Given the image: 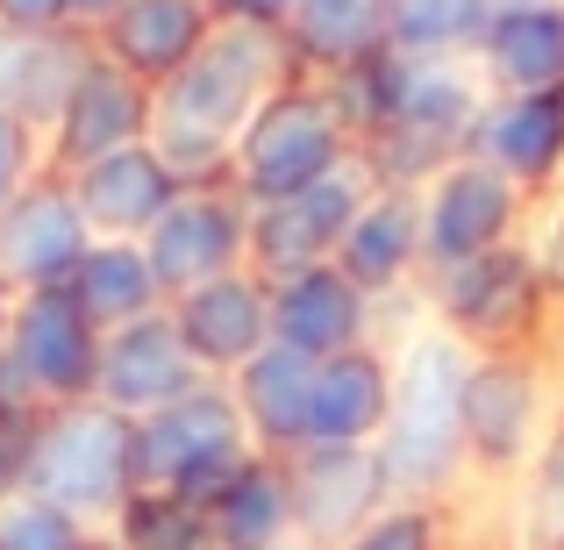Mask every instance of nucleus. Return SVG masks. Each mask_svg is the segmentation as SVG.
<instances>
[{
  "mask_svg": "<svg viewBox=\"0 0 564 550\" xmlns=\"http://www.w3.org/2000/svg\"><path fill=\"white\" fill-rule=\"evenodd\" d=\"M180 193H186L180 172L158 158L151 137L115 151V158H100V165H86V172H72V201L94 222V236H151L158 215H165Z\"/></svg>",
  "mask_w": 564,
  "mask_h": 550,
  "instance_id": "a211bd4d",
  "label": "nucleus"
},
{
  "mask_svg": "<svg viewBox=\"0 0 564 550\" xmlns=\"http://www.w3.org/2000/svg\"><path fill=\"white\" fill-rule=\"evenodd\" d=\"M86 65H94V29H0V108L51 129Z\"/></svg>",
  "mask_w": 564,
  "mask_h": 550,
  "instance_id": "aec40b11",
  "label": "nucleus"
},
{
  "mask_svg": "<svg viewBox=\"0 0 564 550\" xmlns=\"http://www.w3.org/2000/svg\"><path fill=\"white\" fill-rule=\"evenodd\" d=\"M200 379H207V371L186 351L172 308H158V315H143V322L108 330V344H100V386H94V400H108V408H122L129 422H143V414H158V408H172L180 393H193Z\"/></svg>",
  "mask_w": 564,
  "mask_h": 550,
  "instance_id": "2eb2a0df",
  "label": "nucleus"
},
{
  "mask_svg": "<svg viewBox=\"0 0 564 550\" xmlns=\"http://www.w3.org/2000/svg\"><path fill=\"white\" fill-rule=\"evenodd\" d=\"M172 322H180L186 351L200 358L207 379H236V371L272 344V279L236 265V272L180 293V301H172Z\"/></svg>",
  "mask_w": 564,
  "mask_h": 550,
  "instance_id": "dca6fc26",
  "label": "nucleus"
},
{
  "mask_svg": "<svg viewBox=\"0 0 564 550\" xmlns=\"http://www.w3.org/2000/svg\"><path fill=\"white\" fill-rule=\"evenodd\" d=\"M236 408H243V429L258 451L272 457H293L307 443V393H315V358L286 344H264L258 358L236 371Z\"/></svg>",
  "mask_w": 564,
  "mask_h": 550,
  "instance_id": "393cba45",
  "label": "nucleus"
},
{
  "mask_svg": "<svg viewBox=\"0 0 564 550\" xmlns=\"http://www.w3.org/2000/svg\"><path fill=\"white\" fill-rule=\"evenodd\" d=\"M494 8H543V0H494Z\"/></svg>",
  "mask_w": 564,
  "mask_h": 550,
  "instance_id": "ea45409f",
  "label": "nucleus"
},
{
  "mask_svg": "<svg viewBox=\"0 0 564 550\" xmlns=\"http://www.w3.org/2000/svg\"><path fill=\"white\" fill-rule=\"evenodd\" d=\"M286 486H293V537L307 550H344L393 500L372 443H301L286 457Z\"/></svg>",
  "mask_w": 564,
  "mask_h": 550,
  "instance_id": "9b49d317",
  "label": "nucleus"
},
{
  "mask_svg": "<svg viewBox=\"0 0 564 550\" xmlns=\"http://www.w3.org/2000/svg\"><path fill=\"white\" fill-rule=\"evenodd\" d=\"M350 158H358V129H350L336 86L329 79H286L258 115H250L243 137H236L229 186L243 193L250 207L286 201V193L329 180L336 165H350Z\"/></svg>",
  "mask_w": 564,
  "mask_h": 550,
  "instance_id": "20e7f679",
  "label": "nucleus"
},
{
  "mask_svg": "<svg viewBox=\"0 0 564 550\" xmlns=\"http://www.w3.org/2000/svg\"><path fill=\"white\" fill-rule=\"evenodd\" d=\"M293 72V51L279 29H243L215 22V36L158 86V122L151 143L180 186H229L236 172V137L250 129V115L279 94Z\"/></svg>",
  "mask_w": 564,
  "mask_h": 550,
  "instance_id": "f257e3e1",
  "label": "nucleus"
},
{
  "mask_svg": "<svg viewBox=\"0 0 564 550\" xmlns=\"http://www.w3.org/2000/svg\"><path fill=\"white\" fill-rule=\"evenodd\" d=\"M344 550H443V515L436 500H386Z\"/></svg>",
  "mask_w": 564,
  "mask_h": 550,
  "instance_id": "2f4dec72",
  "label": "nucleus"
},
{
  "mask_svg": "<svg viewBox=\"0 0 564 550\" xmlns=\"http://www.w3.org/2000/svg\"><path fill=\"white\" fill-rule=\"evenodd\" d=\"M151 122H158V86H143L137 72H122L115 57L94 51V65L72 79L57 122L43 129V165H51L57 180H72V172L129 151V143H143Z\"/></svg>",
  "mask_w": 564,
  "mask_h": 550,
  "instance_id": "9d476101",
  "label": "nucleus"
},
{
  "mask_svg": "<svg viewBox=\"0 0 564 550\" xmlns=\"http://www.w3.org/2000/svg\"><path fill=\"white\" fill-rule=\"evenodd\" d=\"M215 550H286L293 543V486L286 457L250 451V465L215 494Z\"/></svg>",
  "mask_w": 564,
  "mask_h": 550,
  "instance_id": "cd10ccee",
  "label": "nucleus"
},
{
  "mask_svg": "<svg viewBox=\"0 0 564 550\" xmlns=\"http://www.w3.org/2000/svg\"><path fill=\"white\" fill-rule=\"evenodd\" d=\"M108 537L122 550H215V515L172 486H137L108 522Z\"/></svg>",
  "mask_w": 564,
  "mask_h": 550,
  "instance_id": "c756f323",
  "label": "nucleus"
},
{
  "mask_svg": "<svg viewBox=\"0 0 564 550\" xmlns=\"http://www.w3.org/2000/svg\"><path fill=\"white\" fill-rule=\"evenodd\" d=\"M529 258H536V272H543V293L564 301V207H551L543 236H529Z\"/></svg>",
  "mask_w": 564,
  "mask_h": 550,
  "instance_id": "f704fd0d",
  "label": "nucleus"
},
{
  "mask_svg": "<svg viewBox=\"0 0 564 550\" xmlns=\"http://www.w3.org/2000/svg\"><path fill=\"white\" fill-rule=\"evenodd\" d=\"M100 344H108V330L72 301V287H29L22 301H14L8 351H0V358L22 371V386L43 408H65V400H94Z\"/></svg>",
  "mask_w": 564,
  "mask_h": 550,
  "instance_id": "6e6552de",
  "label": "nucleus"
},
{
  "mask_svg": "<svg viewBox=\"0 0 564 550\" xmlns=\"http://www.w3.org/2000/svg\"><path fill=\"white\" fill-rule=\"evenodd\" d=\"M0 29H79L72 0H0Z\"/></svg>",
  "mask_w": 564,
  "mask_h": 550,
  "instance_id": "72a5a7b5",
  "label": "nucleus"
},
{
  "mask_svg": "<svg viewBox=\"0 0 564 550\" xmlns=\"http://www.w3.org/2000/svg\"><path fill=\"white\" fill-rule=\"evenodd\" d=\"M379 8H386V0H379Z\"/></svg>",
  "mask_w": 564,
  "mask_h": 550,
  "instance_id": "a19ab883",
  "label": "nucleus"
},
{
  "mask_svg": "<svg viewBox=\"0 0 564 550\" xmlns=\"http://www.w3.org/2000/svg\"><path fill=\"white\" fill-rule=\"evenodd\" d=\"M22 486L57 500L65 515H79L86 529H108L122 515V500L137 494V422L108 400L43 408Z\"/></svg>",
  "mask_w": 564,
  "mask_h": 550,
  "instance_id": "7ed1b4c3",
  "label": "nucleus"
},
{
  "mask_svg": "<svg viewBox=\"0 0 564 550\" xmlns=\"http://www.w3.org/2000/svg\"><path fill=\"white\" fill-rule=\"evenodd\" d=\"M86 550H122V543H115V537H108V529H100V537H86Z\"/></svg>",
  "mask_w": 564,
  "mask_h": 550,
  "instance_id": "58836bf2",
  "label": "nucleus"
},
{
  "mask_svg": "<svg viewBox=\"0 0 564 550\" xmlns=\"http://www.w3.org/2000/svg\"><path fill=\"white\" fill-rule=\"evenodd\" d=\"M250 429L236 408L229 379H200L193 393H180L172 408L137 422V486H172V494L215 508V494L250 465Z\"/></svg>",
  "mask_w": 564,
  "mask_h": 550,
  "instance_id": "39448f33",
  "label": "nucleus"
},
{
  "mask_svg": "<svg viewBox=\"0 0 564 550\" xmlns=\"http://www.w3.org/2000/svg\"><path fill=\"white\" fill-rule=\"evenodd\" d=\"M72 8H79V29H100L115 8H122V0H72Z\"/></svg>",
  "mask_w": 564,
  "mask_h": 550,
  "instance_id": "4c0bfd02",
  "label": "nucleus"
},
{
  "mask_svg": "<svg viewBox=\"0 0 564 550\" xmlns=\"http://www.w3.org/2000/svg\"><path fill=\"white\" fill-rule=\"evenodd\" d=\"M471 65L494 94H557L564 86V0L543 8H494Z\"/></svg>",
  "mask_w": 564,
  "mask_h": 550,
  "instance_id": "b1692460",
  "label": "nucleus"
},
{
  "mask_svg": "<svg viewBox=\"0 0 564 550\" xmlns=\"http://www.w3.org/2000/svg\"><path fill=\"white\" fill-rule=\"evenodd\" d=\"M43 172H51L43 165V129L0 108V207H8L29 180H43Z\"/></svg>",
  "mask_w": 564,
  "mask_h": 550,
  "instance_id": "473e14b6",
  "label": "nucleus"
},
{
  "mask_svg": "<svg viewBox=\"0 0 564 550\" xmlns=\"http://www.w3.org/2000/svg\"><path fill=\"white\" fill-rule=\"evenodd\" d=\"M494 0H386V43L400 57H471Z\"/></svg>",
  "mask_w": 564,
  "mask_h": 550,
  "instance_id": "c85d7f7f",
  "label": "nucleus"
},
{
  "mask_svg": "<svg viewBox=\"0 0 564 550\" xmlns=\"http://www.w3.org/2000/svg\"><path fill=\"white\" fill-rule=\"evenodd\" d=\"M207 36H215V8L207 0H122L94 29V51L115 57L122 72H137L143 86H165Z\"/></svg>",
  "mask_w": 564,
  "mask_h": 550,
  "instance_id": "6ab92c4d",
  "label": "nucleus"
},
{
  "mask_svg": "<svg viewBox=\"0 0 564 550\" xmlns=\"http://www.w3.org/2000/svg\"><path fill=\"white\" fill-rule=\"evenodd\" d=\"M372 193H379L372 165L350 158V165L329 172V180L286 193V201H258L250 207V272L286 279V272H307V265H329Z\"/></svg>",
  "mask_w": 564,
  "mask_h": 550,
  "instance_id": "0eeeda50",
  "label": "nucleus"
},
{
  "mask_svg": "<svg viewBox=\"0 0 564 550\" xmlns=\"http://www.w3.org/2000/svg\"><path fill=\"white\" fill-rule=\"evenodd\" d=\"M522 207H529V186H514L500 165H486V158L465 151L457 165H443L436 180L422 186V265L443 272V265H465V258H479V250L514 244Z\"/></svg>",
  "mask_w": 564,
  "mask_h": 550,
  "instance_id": "1a4fd4ad",
  "label": "nucleus"
},
{
  "mask_svg": "<svg viewBox=\"0 0 564 550\" xmlns=\"http://www.w3.org/2000/svg\"><path fill=\"white\" fill-rule=\"evenodd\" d=\"M215 22H243V29H286L293 0H207Z\"/></svg>",
  "mask_w": 564,
  "mask_h": 550,
  "instance_id": "c9c22d12",
  "label": "nucleus"
},
{
  "mask_svg": "<svg viewBox=\"0 0 564 550\" xmlns=\"http://www.w3.org/2000/svg\"><path fill=\"white\" fill-rule=\"evenodd\" d=\"M86 537H100V529H86L57 500L29 494V486L0 494V550H86Z\"/></svg>",
  "mask_w": 564,
  "mask_h": 550,
  "instance_id": "7c9ffc66",
  "label": "nucleus"
},
{
  "mask_svg": "<svg viewBox=\"0 0 564 550\" xmlns=\"http://www.w3.org/2000/svg\"><path fill=\"white\" fill-rule=\"evenodd\" d=\"M279 36H286L301 79H344L386 51V8L379 0H293Z\"/></svg>",
  "mask_w": 564,
  "mask_h": 550,
  "instance_id": "a878e982",
  "label": "nucleus"
},
{
  "mask_svg": "<svg viewBox=\"0 0 564 550\" xmlns=\"http://www.w3.org/2000/svg\"><path fill=\"white\" fill-rule=\"evenodd\" d=\"M143 250H151L165 293L180 301V293L207 287V279L250 265V201L236 186H186L158 215V229L143 236Z\"/></svg>",
  "mask_w": 564,
  "mask_h": 550,
  "instance_id": "ddd939ff",
  "label": "nucleus"
},
{
  "mask_svg": "<svg viewBox=\"0 0 564 550\" xmlns=\"http://www.w3.org/2000/svg\"><path fill=\"white\" fill-rule=\"evenodd\" d=\"M72 301L100 322V330H122V322H143L158 308H172L165 279H158L143 236H94V250L72 272Z\"/></svg>",
  "mask_w": 564,
  "mask_h": 550,
  "instance_id": "bb28decb",
  "label": "nucleus"
},
{
  "mask_svg": "<svg viewBox=\"0 0 564 550\" xmlns=\"http://www.w3.org/2000/svg\"><path fill=\"white\" fill-rule=\"evenodd\" d=\"M543 365L529 351H479L465 371V465H529L543 451Z\"/></svg>",
  "mask_w": 564,
  "mask_h": 550,
  "instance_id": "f8f14e48",
  "label": "nucleus"
},
{
  "mask_svg": "<svg viewBox=\"0 0 564 550\" xmlns=\"http://www.w3.org/2000/svg\"><path fill=\"white\" fill-rule=\"evenodd\" d=\"M429 308H436V322L451 336H465L471 351H522L529 336H536L551 293H543V272H536V258H529V244L514 236V244H500V250H479V258H465V265L429 272Z\"/></svg>",
  "mask_w": 564,
  "mask_h": 550,
  "instance_id": "423d86ee",
  "label": "nucleus"
},
{
  "mask_svg": "<svg viewBox=\"0 0 564 550\" xmlns=\"http://www.w3.org/2000/svg\"><path fill=\"white\" fill-rule=\"evenodd\" d=\"M393 414V358L379 344L336 351L315 365L307 393V443H379Z\"/></svg>",
  "mask_w": 564,
  "mask_h": 550,
  "instance_id": "412c9836",
  "label": "nucleus"
},
{
  "mask_svg": "<svg viewBox=\"0 0 564 550\" xmlns=\"http://www.w3.org/2000/svg\"><path fill=\"white\" fill-rule=\"evenodd\" d=\"M479 351L443 322H422L393 351V414L372 443L393 500H436L465 472V371Z\"/></svg>",
  "mask_w": 564,
  "mask_h": 550,
  "instance_id": "f03ea898",
  "label": "nucleus"
},
{
  "mask_svg": "<svg viewBox=\"0 0 564 550\" xmlns=\"http://www.w3.org/2000/svg\"><path fill=\"white\" fill-rule=\"evenodd\" d=\"M372 293L344 272V265H307V272L272 279V344L301 351V358H336V351L372 344Z\"/></svg>",
  "mask_w": 564,
  "mask_h": 550,
  "instance_id": "f3484780",
  "label": "nucleus"
},
{
  "mask_svg": "<svg viewBox=\"0 0 564 550\" xmlns=\"http://www.w3.org/2000/svg\"><path fill=\"white\" fill-rule=\"evenodd\" d=\"M14 301H22V287H14V279L0 272V351H8V322H14Z\"/></svg>",
  "mask_w": 564,
  "mask_h": 550,
  "instance_id": "e433bc0d",
  "label": "nucleus"
},
{
  "mask_svg": "<svg viewBox=\"0 0 564 550\" xmlns=\"http://www.w3.org/2000/svg\"><path fill=\"white\" fill-rule=\"evenodd\" d=\"M471 158L500 165L514 186H551L564 172V108L557 94H494L471 129Z\"/></svg>",
  "mask_w": 564,
  "mask_h": 550,
  "instance_id": "5701e85b",
  "label": "nucleus"
},
{
  "mask_svg": "<svg viewBox=\"0 0 564 550\" xmlns=\"http://www.w3.org/2000/svg\"><path fill=\"white\" fill-rule=\"evenodd\" d=\"M336 265H344L372 301L400 293L408 279H422L429 272L422 265V186H379L372 201L358 207V222H350Z\"/></svg>",
  "mask_w": 564,
  "mask_h": 550,
  "instance_id": "4be33fe9",
  "label": "nucleus"
},
{
  "mask_svg": "<svg viewBox=\"0 0 564 550\" xmlns=\"http://www.w3.org/2000/svg\"><path fill=\"white\" fill-rule=\"evenodd\" d=\"M86 250H94V222L79 215L72 180H57V172L29 180L8 207H0V272H8L22 293L29 287H72V272H79Z\"/></svg>",
  "mask_w": 564,
  "mask_h": 550,
  "instance_id": "4468645a",
  "label": "nucleus"
}]
</instances>
